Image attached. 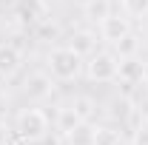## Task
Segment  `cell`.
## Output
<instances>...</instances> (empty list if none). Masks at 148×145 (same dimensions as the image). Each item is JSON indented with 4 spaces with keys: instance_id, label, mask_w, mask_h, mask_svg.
I'll use <instances>...</instances> for the list:
<instances>
[{
    "instance_id": "obj_19",
    "label": "cell",
    "mask_w": 148,
    "mask_h": 145,
    "mask_svg": "<svg viewBox=\"0 0 148 145\" xmlns=\"http://www.w3.org/2000/svg\"><path fill=\"white\" fill-rule=\"evenodd\" d=\"M134 111H137L143 120H148V94H145V97H140V100L134 103Z\"/></svg>"
},
{
    "instance_id": "obj_20",
    "label": "cell",
    "mask_w": 148,
    "mask_h": 145,
    "mask_svg": "<svg viewBox=\"0 0 148 145\" xmlns=\"http://www.w3.org/2000/svg\"><path fill=\"white\" fill-rule=\"evenodd\" d=\"M9 142V128H6V122L0 120V145H6Z\"/></svg>"
},
{
    "instance_id": "obj_14",
    "label": "cell",
    "mask_w": 148,
    "mask_h": 145,
    "mask_svg": "<svg viewBox=\"0 0 148 145\" xmlns=\"http://www.w3.org/2000/svg\"><path fill=\"white\" fill-rule=\"evenodd\" d=\"M71 108H74V114H77L83 122H91L94 114H97V103H94L91 97L80 94V97H74V100H71Z\"/></svg>"
},
{
    "instance_id": "obj_17",
    "label": "cell",
    "mask_w": 148,
    "mask_h": 145,
    "mask_svg": "<svg viewBox=\"0 0 148 145\" xmlns=\"http://www.w3.org/2000/svg\"><path fill=\"white\" fill-rule=\"evenodd\" d=\"M120 9L125 17H145L148 14V0H120Z\"/></svg>"
},
{
    "instance_id": "obj_7",
    "label": "cell",
    "mask_w": 148,
    "mask_h": 145,
    "mask_svg": "<svg viewBox=\"0 0 148 145\" xmlns=\"http://www.w3.org/2000/svg\"><path fill=\"white\" fill-rule=\"evenodd\" d=\"M117 80L123 85H140L143 83V60L140 57H120Z\"/></svg>"
},
{
    "instance_id": "obj_13",
    "label": "cell",
    "mask_w": 148,
    "mask_h": 145,
    "mask_svg": "<svg viewBox=\"0 0 148 145\" xmlns=\"http://www.w3.org/2000/svg\"><path fill=\"white\" fill-rule=\"evenodd\" d=\"M83 12H86V17L91 23H100V20H106L114 12V0H91V3L83 6Z\"/></svg>"
},
{
    "instance_id": "obj_2",
    "label": "cell",
    "mask_w": 148,
    "mask_h": 145,
    "mask_svg": "<svg viewBox=\"0 0 148 145\" xmlns=\"http://www.w3.org/2000/svg\"><path fill=\"white\" fill-rule=\"evenodd\" d=\"M46 66H49V74L54 77V80H60V83H69V80H77L80 77V71H83V57L77 54L74 49H69V46H57V49H51L49 54H46Z\"/></svg>"
},
{
    "instance_id": "obj_4",
    "label": "cell",
    "mask_w": 148,
    "mask_h": 145,
    "mask_svg": "<svg viewBox=\"0 0 148 145\" xmlns=\"http://www.w3.org/2000/svg\"><path fill=\"white\" fill-rule=\"evenodd\" d=\"M97 31H100V40H106L108 46H117L125 34H131V17H125L123 12H111L106 20L97 23Z\"/></svg>"
},
{
    "instance_id": "obj_1",
    "label": "cell",
    "mask_w": 148,
    "mask_h": 145,
    "mask_svg": "<svg viewBox=\"0 0 148 145\" xmlns=\"http://www.w3.org/2000/svg\"><path fill=\"white\" fill-rule=\"evenodd\" d=\"M49 131H51V122H49V114L43 108H23L14 120V134L20 142L37 145L49 137Z\"/></svg>"
},
{
    "instance_id": "obj_18",
    "label": "cell",
    "mask_w": 148,
    "mask_h": 145,
    "mask_svg": "<svg viewBox=\"0 0 148 145\" xmlns=\"http://www.w3.org/2000/svg\"><path fill=\"white\" fill-rule=\"evenodd\" d=\"M134 145H148V120H143L134 131Z\"/></svg>"
},
{
    "instance_id": "obj_9",
    "label": "cell",
    "mask_w": 148,
    "mask_h": 145,
    "mask_svg": "<svg viewBox=\"0 0 148 145\" xmlns=\"http://www.w3.org/2000/svg\"><path fill=\"white\" fill-rule=\"evenodd\" d=\"M17 17L26 23H40L46 20V3L43 0H20L17 3Z\"/></svg>"
},
{
    "instance_id": "obj_8",
    "label": "cell",
    "mask_w": 148,
    "mask_h": 145,
    "mask_svg": "<svg viewBox=\"0 0 148 145\" xmlns=\"http://www.w3.org/2000/svg\"><path fill=\"white\" fill-rule=\"evenodd\" d=\"M20 63H23V54H20L17 46L0 43V77H12L20 68Z\"/></svg>"
},
{
    "instance_id": "obj_10",
    "label": "cell",
    "mask_w": 148,
    "mask_h": 145,
    "mask_svg": "<svg viewBox=\"0 0 148 145\" xmlns=\"http://www.w3.org/2000/svg\"><path fill=\"white\" fill-rule=\"evenodd\" d=\"M131 114H134V103H131L128 97H114L108 103V111H106V117H108L111 122H125Z\"/></svg>"
},
{
    "instance_id": "obj_12",
    "label": "cell",
    "mask_w": 148,
    "mask_h": 145,
    "mask_svg": "<svg viewBox=\"0 0 148 145\" xmlns=\"http://www.w3.org/2000/svg\"><path fill=\"white\" fill-rule=\"evenodd\" d=\"M66 142L69 145H94V125L91 122H80L66 134Z\"/></svg>"
},
{
    "instance_id": "obj_23",
    "label": "cell",
    "mask_w": 148,
    "mask_h": 145,
    "mask_svg": "<svg viewBox=\"0 0 148 145\" xmlns=\"http://www.w3.org/2000/svg\"><path fill=\"white\" fill-rule=\"evenodd\" d=\"M6 145H20V140H17V142H12V140H9V142H6Z\"/></svg>"
},
{
    "instance_id": "obj_21",
    "label": "cell",
    "mask_w": 148,
    "mask_h": 145,
    "mask_svg": "<svg viewBox=\"0 0 148 145\" xmlns=\"http://www.w3.org/2000/svg\"><path fill=\"white\" fill-rule=\"evenodd\" d=\"M143 85H148V60H143Z\"/></svg>"
},
{
    "instance_id": "obj_11",
    "label": "cell",
    "mask_w": 148,
    "mask_h": 145,
    "mask_svg": "<svg viewBox=\"0 0 148 145\" xmlns=\"http://www.w3.org/2000/svg\"><path fill=\"white\" fill-rule=\"evenodd\" d=\"M80 122H83V120L74 114L71 105H63V108H57V117H54V131H57V134H63V137H66V134H69L74 125H80Z\"/></svg>"
},
{
    "instance_id": "obj_6",
    "label": "cell",
    "mask_w": 148,
    "mask_h": 145,
    "mask_svg": "<svg viewBox=\"0 0 148 145\" xmlns=\"http://www.w3.org/2000/svg\"><path fill=\"white\" fill-rule=\"evenodd\" d=\"M69 49H74L77 54L83 57H91L94 51H97V31H91V29H80V31H71V37H69V43H66Z\"/></svg>"
},
{
    "instance_id": "obj_3",
    "label": "cell",
    "mask_w": 148,
    "mask_h": 145,
    "mask_svg": "<svg viewBox=\"0 0 148 145\" xmlns=\"http://www.w3.org/2000/svg\"><path fill=\"white\" fill-rule=\"evenodd\" d=\"M117 68H120V57L114 51H94L86 63V74L94 83H117Z\"/></svg>"
},
{
    "instance_id": "obj_5",
    "label": "cell",
    "mask_w": 148,
    "mask_h": 145,
    "mask_svg": "<svg viewBox=\"0 0 148 145\" xmlns=\"http://www.w3.org/2000/svg\"><path fill=\"white\" fill-rule=\"evenodd\" d=\"M51 91H54V77L49 71H34L26 80V97L32 100H46L51 97Z\"/></svg>"
},
{
    "instance_id": "obj_16",
    "label": "cell",
    "mask_w": 148,
    "mask_h": 145,
    "mask_svg": "<svg viewBox=\"0 0 148 145\" xmlns=\"http://www.w3.org/2000/svg\"><path fill=\"white\" fill-rule=\"evenodd\" d=\"M94 145H120V131L111 125H94Z\"/></svg>"
},
{
    "instance_id": "obj_15",
    "label": "cell",
    "mask_w": 148,
    "mask_h": 145,
    "mask_svg": "<svg viewBox=\"0 0 148 145\" xmlns=\"http://www.w3.org/2000/svg\"><path fill=\"white\" fill-rule=\"evenodd\" d=\"M140 46H143V37L131 31V34H125L117 46H114V54H117V57H137Z\"/></svg>"
},
{
    "instance_id": "obj_22",
    "label": "cell",
    "mask_w": 148,
    "mask_h": 145,
    "mask_svg": "<svg viewBox=\"0 0 148 145\" xmlns=\"http://www.w3.org/2000/svg\"><path fill=\"white\" fill-rule=\"evenodd\" d=\"M74 3H80V6H86V3H91V0H74Z\"/></svg>"
}]
</instances>
